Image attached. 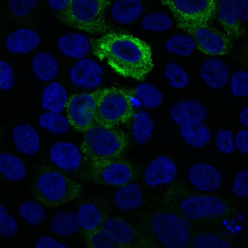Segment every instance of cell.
Here are the masks:
<instances>
[{"label": "cell", "instance_id": "obj_1", "mask_svg": "<svg viewBox=\"0 0 248 248\" xmlns=\"http://www.w3.org/2000/svg\"><path fill=\"white\" fill-rule=\"evenodd\" d=\"M90 41L94 52L123 77L143 81L153 67L150 46L133 36L110 32Z\"/></svg>", "mask_w": 248, "mask_h": 248}, {"label": "cell", "instance_id": "obj_2", "mask_svg": "<svg viewBox=\"0 0 248 248\" xmlns=\"http://www.w3.org/2000/svg\"><path fill=\"white\" fill-rule=\"evenodd\" d=\"M111 3L107 0H72L67 8L60 11L59 19L69 27L91 34L108 33L111 28L104 12Z\"/></svg>", "mask_w": 248, "mask_h": 248}, {"label": "cell", "instance_id": "obj_3", "mask_svg": "<svg viewBox=\"0 0 248 248\" xmlns=\"http://www.w3.org/2000/svg\"><path fill=\"white\" fill-rule=\"evenodd\" d=\"M131 95L116 87L105 88L97 105L95 119L97 123L110 127L126 122L133 116Z\"/></svg>", "mask_w": 248, "mask_h": 248}, {"label": "cell", "instance_id": "obj_4", "mask_svg": "<svg viewBox=\"0 0 248 248\" xmlns=\"http://www.w3.org/2000/svg\"><path fill=\"white\" fill-rule=\"evenodd\" d=\"M174 18L177 27L192 37L196 47L204 52L212 55L222 54L234 46L232 39L208 23Z\"/></svg>", "mask_w": 248, "mask_h": 248}, {"label": "cell", "instance_id": "obj_5", "mask_svg": "<svg viewBox=\"0 0 248 248\" xmlns=\"http://www.w3.org/2000/svg\"><path fill=\"white\" fill-rule=\"evenodd\" d=\"M152 227L159 241L169 248H186L192 242L189 220L173 214L160 213L151 221Z\"/></svg>", "mask_w": 248, "mask_h": 248}, {"label": "cell", "instance_id": "obj_6", "mask_svg": "<svg viewBox=\"0 0 248 248\" xmlns=\"http://www.w3.org/2000/svg\"><path fill=\"white\" fill-rule=\"evenodd\" d=\"M128 141L123 131L97 123L85 130L83 143L94 154L104 156L114 153Z\"/></svg>", "mask_w": 248, "mask_h": 248}, {"label": "cell", "instance_id": "obj_7", "mask_svg": "<svg viewBox=\"0 0 248 248\" xmlns=\"http://www.w3.org/2000/svg\"><path fill=\"white\" fill-rule=\"evenodd\" d=\"M184 217L189 220L212 219L221 217L227 212L226 204L220 199L208 195L190 196L181 203Z\"/></svg>", "mask_w": 248, "mask_h": 248}, {"label": "cell", "instance_id": "obj_8", "mask_svg": "<svg viewBox=\"0 0 248 248\" xmlns=\"http://www.w3.org/2000/svg\"><path fill=\"white\" fill-rule=\"evenodd\" d=\"M102 90L96 97L90 94L84 93L75 96L68 101L66 107L67 117L74 127L86 130L90 126L95 118Z\"/></svg>", "mask_w": 248, "mask_h": 248}, {"label": "cell", "instance_id": "obj_9", "mask_svg": "<svg viewBox=\"0 0 248 248\" xmlns=\"http://www.w3.org/2000/svg\"><path fill=\"white\" fill-rule=\"evenodd\" d=\"M103 71L95 61L84 58L77 60L69 71L70 80L77 87L86 90L93 89L98 86L102 80Z\"/></svg>", "mask_w": 248, "mask_h": 248}, {"label": "cell", "instance_id": "obj_10", "mask_svg": "<svg viewBox=\"0 0 248 248\" xmlns=\"http://www.w3.org/2000/svg\"><path fill=\"white\" fill-rule=\"evenodd\" d=\"M170 114L172 119L181 125L202 122L207 117V108L198 101L193 99H183L171 107Z\"/></svg>", "mask_w": 248, "mask_h": 248}, {"label": "cell", "instance_id": "obj_11", "mask_svg": "<svg viewBox=\"0 0 248 248\" xmlns=\"http://www.w3.org/2000/svg\"><path fill=\"white\" fill-rule=\"evenodd\" d=\"M188 176L191 182L199 191H215L221 184V172L212 165L205 163H198L193 165L189 169Z\"/></svg>", "mask_w": 248, "mask_h": 248}, {"label": "cell", "instance_id": "obj_12", "mask_svg": "<svg viewBox=\"0 0 248 248\" xmlns=\"http://www.w3.org/2000/svg\"><path fill=\"white\" fill-rule=\"evenodd\" d=\"M52 161L61 169L68 172L76 170L81 164L82 155L80 150L70 142L60 141L54 144L50 151Z\"/></svg>", "mask_w": 248, "mask_h": 248}, {"label": "cell", "instance_id": "obj_13", "mask_svg": "<svg viewBox=\"0 0 248 248\" xmlns=\"http://www.w3.org/2000/svg\"><path fill=\"white\" fill-rule=\"evenodd\" d=\"M161 3L169 8L174 17L185 20L201 21L207 14V7L203 0H163Z\"/></svg>", "mask_w": 248, "mask_h": 248}, {"label": "cell", "instance_id": "obj_14", "mask_svg": "<svg viewBox=\"0 0 248 248\" xmlns=\"http://www.w3.org/2000/svg\"><path fill=\"white\" fill-rule=\"evenodd\" d=\"M236 2V0L221 1L218 8L219 20L225 33L233 40L241 38L246 31L238 16Z\"/></svg>", "mask_w": 248, "mask_h": 248}, {"label": "cell", "instance_id": "obj_15", "mask_svg": "<svg viewBox=\"0 0 248 248\" xmlns=\"http://www.w3.org/2000/svg\"><path fill=\"white\" fill-rule=\"evenodd\" d=\"M176 171L175 165L172 161L166 156H161L147 166L144 173V179L148 185L152 186L168 183L174 179Z\"/></svg>", "mask_w": 248, "mask_h": 248}, {"label": "cell", "instance_id": "obj_16", "mask_svg": "<svg viewBox=\"0 0 248 248\" xmlns=\"http://www.w3.org/2000/svg\"><path fill=\"white\" fill-rule=\"evenodd\" d=\"M200 72L207 85L212 89L222 88L228 82L229 68L226 63L221 59L211 57L206 59L201 67Z\"/></svg>", "mask_w": 248, "mask_h": 248}, {"label": "cell", "instance_id": "obj_17", "mask_svg": "<svg viewBox=\"0 0 248 248\" xmlns=\"http://www.w3.org/2000/svg\"><path fill=\"white\" fill-rule=\"evenodd\" d=\"M40 41L38 33L27 28H21L12 32L7 37L5 45L7 49L15 54L28 53L37 47Z\"/></svg>", "mask_w": 248, "mask_h": 248}, {"label": "cell", "instance_id": "obj_18", "mask_svg": "<svg viewBox=\"0 0 248 248\" xmlns=\"http://www.w3.org/2000/svg\"><path fill=\"white\" fill-rule=\"evenodd\" d=\"M37 186L42 195L48 200L53 202L62 199L67 190L65 177L56 171H49L44 173L38 179Z\"/></svg>", "mask_w": 248, "mask_h": 248}, {"label": "cell", "instance_id": "obj_19", "mask_svg": "<svg viewBox=\"0 0 248 248\" xmlns=\"http://www.w3.org/2000/svg\"><path fill=\"white\" fill-rule=\"evenodd\" d=\"M57 45L63 55L77 60L85 57L91 48L87 38L78 33H68L62 36L58 40Z\"/></svg>", "mask_w": 248, "mask_h": 248}, {"label": "cell", "instance_id": "obj_20", "mask_svg": "<svg viewBox=\"0 0 248 248\" xmlns=\"http://www.w3.org/2000/svg\"><path fill=\"white\" fill-rule=\"evenodd\" d=\"M12 139L17 150L21 153L32 155L39 151L38 134L35 129L30 125L23 124L16 126L13 131Z\"/></svg>", "mask_w": 248, "mask_h": 248}, {"label": "cell", "instance_id": "obj_21", "mask_svg": "<svg viewBox=\"0 0 248 248\" xmlns=\"http://www.w3.org/2000/svg\"><path fill=\"white\" fill-rule=\"evenodd\" d=\"M69 101L67 91L59 82H54L49 84L43 91V107L51 111L61 113L66 107Z\"/></svg>", "mask_w": 248, "mask_h": 248}, {"label": "cell", "instance_id": "obj_22", "mask_svg": "<svg viewBox=\"0 0 248 248\" xmlns=\"http://www.w3.org/2000/svg\"><path fill=\"white\" fill-rule=\"evenodd\" d=\"M32 66L33 72L40 79L48 81L54 79L57 75L59 69L58 61L51 54L40 51L34 56Z\"/></svg>", "mask_w": 248, "mask_h": 248}, {"label": "cell", "instance_id": "obj_23", "mask_svg": "<svg viewBox=\"0 0 248 248\" xmlns=\"http://www.w3.org/2000/svg\"><path fill=\"white\" fill-rule=\"evenodd\" d=\"M116 206L124 210H134L141 205L143 195L141 189L137 184H127L119 188L114 195Z\"/></svg>", "mask_w": 248, "mask_h": 248}, {"label": "cell", "instance_id": "obj_24", "mask_svg": "<svg viewBox=\"0 0 248 248\" xmlns=\"http://www.w3.org/2000/svg\"><path fill=\"white\" fill-rule=\"evenodd\" d=\"M143 6L139 0H119L112 7L111 13L116 21L124 24L132 23L142 15Z\"/></svg>", "mask_w": 248, "mask_h": 248}, {"label": "cell", "instance_id": "obj_25", "mask_svg": "<svg viewBox=\"0 0 248 248\" xmlns=\"http://www.w3.org/2000/svg\"><path fill=\"white\" fill-rule=\"evenodd\" d=\"M180 130L186 142L195 148L202 147L208 144L211 139V132L204 123L181 125Z\"/></svg>", "mask_w": 248, "mask_h": 248}, {"label": "cell", "instance_id": "obj_26", "mask_svg": "<svg viewBox=\"0 0 248 248\" xmlns=\"http://www.w3.org/2000/svg\"><path fill=\"white\" fill-rule=\"evenodd\" d=\"M50 226L53 232L60 236L74 234L78 230L80 226L77 214L66 210L57 212L51 220Z\"/></svg>", "mask_w": 248, "mask_h": 248}, {"label": "cell", "instance_id": "obj_27", "mask_svg": "<svg viewBox=\"0 0 248 248\" xmlns=\"http://www.w3.org/2000/svg\"><path fill=\"white\" fill-rule=\"evenodd\" d=\"M154 124L147 112L142 111L135 117L132 130V135L134 141L139 144L149 141L152 137Z\"/></svg>", "mask_w": 248, "mask_h": 248}, {"label": "cell", "instance_id": "obj_28", "mask_svg": "<svg viewBox=\"0 0 248 248\" xmlns=\"http://www.w3.org/2000/svg\"><path fill=\"white\" fill-rule=\"evenodd\" d=\"M0 170L7 179L13 181L22 179L26 175L25 167L23 161L8 153L0 154Z\"/></svg>", "mask_w": 248, "mask_h": 248}, {"label": "cell", "instance_id": "obj_29", "mask_svg": "<svg viewBox=\"0 0 248 248\" xmlns=\"http://www.w3.org/2000/svg\"><path fill=\"white\" fill-rule=\"evenodd\" d=\"M103 227L120 244H128L133 237L134 232L131 225L126 221L119 218L107 219L103 223Z\"/></svg>", "mask_w": 248, "mask_h": 248}, {"label": "cell", "instance_id": "obj_30", "mask_svg": "<svg viewBox=\"0 0 248 248\" xmlns=\"http://www.w3.org/2000/svg\"><path fill=\"white\" fill-rule=\"evenodd\" d=\"M135 94L143 106L150 109L160 106L164 98L163 93L159 89L147 83L138 85L135 90Z\"/></svg>", "mask_w": 248, "mask_h": 248}, {"label": "cell", "instance_id": "obj_31", "mask_svg": "<svg viewBox=\"0 0 248 248\" xmlns=\"http://www.w3.org/2000/svg\"><path fill=\"white\" fill-rule=\"evenodd\" d=\"M102 176L107 183L120 185L126 184L129 181L131 173L129 167L126 164L114 163L108 165L104 168Z\"/></svg>", "mask_w": 248, "mask_h": 248}, {"label": "cell", "instance_id": "obj_32", "mask_svg": "<svg viewBox=\"0 0 248 248\" xmlns=\"http://www.w3.org/2000/svg\"><path fill=\"white\" fill-rule=\"evenodd\" d=\"M39 121L42 127L59 135L67 133L70 129L71 124L67 117L61 113L52 111L42 114Z\"/></svg>", "mask_w": 248, "mask_h": 248}, {"label": "cell", "instance_id": "obj_33", "mask_svg": "<svg viewBox=\"0 0 248 248\" xmlns=\"http://www.w3.org/2000/svg\"><path fill=\"white\" fill-rule=\"evenodd\" d=\"M77 215L80 226L87 230L95 229L102 221L101 212L92 203L84 204L80 206L78 209Z\"/></svg>", "mask_w": 248, "mask_h": 248}, {"label": "cell", "instance_id": "obj_34", "mask_svg": "<svg viewBox=\"0 0 248 248\" xmlns=\"http://www.w3.org/2000/svg\"><path fill=\"white\" fill-rule=\"evenodd\" d=\"M166 49L173 53L183 56L191 54L196 47L194 39L188 35L177 34L171 37L165 45Z\"/></svg>", "mask_w": 248, "mask_h": 248}, {"label": "cell", "instance_id": "obj_35", "mask_svg": "<svg viewBox=\"0 0 248 248\" xmlns=\"http://www.w3.org/2000/svg\"><path fill=\"white\" fill-rule=\"evenodd\" d=\"M18 211L21 217L34 226L42 223L46 217V211L44 206L34 201H27L22 203Z\"/></svg>", "mask_w": 248, "mask_h": 248}, {"label": "cell", "instance_id": "obj_36", "mask_svg": "<svg viewBox=\"0 0 248 248\" xmlns=\"http://www.w3.org/2000/svg\"><path fill=\"white\" fill-rule=\"evenodd\" d=\"M172 22L170 16L165 13L155 12L146 15L143 18L141 25L144 29L149 31H163L171 27Z\"/></svg>", "mask_w": 248, "mask_h": 248}, {"label": "cell", "instance_id": "obj_37", "mask_svg": "<svg viewBox=\"0 0 248 248\" xmlns=\"http://www.w3.org/2000/svg\"><path fill=\"white\" fill-rule=\"evenodd\" d=\"M165 75L170 85L175 88L185 87L189 84V79L187 73L175 62H171L166 65Z\"/></svg>", "mask_w": 248, "mask_h": 248}, {"label": "cell", "instance_id": "obj_38", "mask_svg": "<svg viewBox=\"0 0 248 248\" xmlns=\"http://www.w3.org/2000/svg\"><path fill=\"white\" fill-rule=\"evenodd\" d=\"M194 248H232L228 242L214 233H205L195 236L193 240Z\"/></svg>", "mask_w": 248, "mask_h": 248}, {"label": "cell", "instance_id": "obj_39", "mask_svg": "<svg viewBox=\"0 0 248 248\" xmlns=\"http://www.w3.org/2000/svg\"><path fill=\"white\" fill-rule=\"evenodd\" d=\"M248 72L245 70H237L232 74L230 82V87L234 95L241 97L248 96Z\"/></svg>", "mask_w": 248, "mask_h": 248}, {"label": "cell", "instance_id": "obj_40", "mask_svg": "<svg viewBox=\"0 0 248 248\" xmlns=\"http://www.w3.org/2000/svg\"><path fill=\"white\" fill-rule=\"evenodd\" d=\"M18 226L15 219L8 213L5 207L0 205V234L4 238L11 237L16 234Z\"/></svg>", "mask_w": 248, "mask_h": 248}, {"label": "cell", "instance_id": "obj_41", "mask_svg": "<svg viewBox=\"0 0 248 248\" xmlns=\"http://www.w3.org/2000/svg\"><path fill=\"white\" fill-rule=\"evenodd\" d=\"M39 1L37 0H11L8 5L12 12L19 16H25L33 11L36 8Z\"/></svg>", "mask_w": 248, "mask_h": 248}, {"label": "cell", "instance_id": "obj_42", "mask_svg": "<svg viewBox=\"0 0 248 248\" xmlns=\"http://www.w3.org/2000/svg\"><path fill=\"white\" fill-rule=\"evenodd\" d=\"M92 243L95 248H118L120 244L104 229L99 230L93 235Z\"/></svg>", "mask_w": 248, "mask_h": 248}, {"label": "cell", "instance_id": "obj_43", "mask_svg": "<svg viewBox=\"0 0 248 248\" xmlns=\"http://www.w3.org/2000/svg\"><path fill=\"white\" fill-rule=\"evenodd\" d=\"M248 177L247 170L237 173L233 188V192L237 196L243 197L248 195Z\"/></svg>", "mask_w": 248, "mask_h": 248}, {"label": "cell", "instance_id": "obj_44", "mask_svg": "<svg viewBox=\"0 0 248 248\" xmlns=\"http://www.w3.org/2000/svg\"><path fill=\"white\" fill-rule=\"evenodd\" d=\"M231 131L226 130H222L218 132L216 139L217 146L221 152L228 154L233 152L235 149L231 139Z\"/></svg>", "mask_w": 248, "mask_h": 248}, {"label": "cell", "instance_id": "obj_45", "mask_svg": "<svg viewBox=\"0 0 248 248\" xmlns=\"http://www.w3.org/2000/svg\"><path fill=\"white\" fill-rule=\"evenodd\" d=\"M0 87L3 90L10 88L14 84L15 78L13 71L5 61L0 60Z\"/></svg>", "mask_w": 248, "mask_h": 248}, {"label": "cell", "instance_id": "obj_46", "mask_svg": "<svg viewBox=\"0 0 248 248\" xmlns=\"http://www.w3.org/2000/svg\"><path fill=\"white\" fill-rule=\"evenodd\" d=\"M37 248H66L65 244L57 241L53 238L43 235L40 237L35 245Z\"/></svg>", "mask_w": 248, "mask_h": 248}, {"label": "cell", "instance_id": "obj_47", "mask_svg": "<svg viewBox=\"0 0 248 248\" xmlns=\"http://www.w3.org/2000/svg\"><path fill=\"white\" fill-rule=\"evenodd\" d=\"M248 130L239 131L235 138V143L237 149L243 154H248Z\"/></svg>", "mask_w": 248, "mask_h": 248}, {"label": "cell", "instance_id": "obj_48", "mask_svg": "<svg viewBox=\"0 0 248 248\" xmlns=\"http://www.w3.org/2000/svg\"><path fill=\"white\" fill-rule=\"evenodd\" d=\"M236 6L239 17L242 22L248 20V0H236Z\"/></svg>", "mask_w": 248, "mask_h": 248}, {"label": "cell", "instance_id": "obj_49", "mask_svg": "<svg viewBox=\"0 0 248 248\" xmlns=\"http://www.w3.org/2000/svg\"><path fill=\"white\" fill-rule=\"evenodd\" d=\"M72 1V0H48V1L49 5L52 8L61 11L67 8Z\"/></svg>", "mask_w": 248, "mask_h": 248}, {"label": "cell", "instance_id": "obj_50", "mask_svg": "<svg viewBox=\"0 0 248 248\" xmlns=\"http://www.w3.org/2000/svg\"><path fill=\"white\" fill-rule=\"evenodd\" d=\"M241 122L246 126H248V107H244L241 111L240 115Z\"/></svg>", "mask_w": 248, "mask_h": 248}, {"label": "cell", "instance_id": "obj_51", "mask_svg": "<svg viewBox=\"0 0 248 248\" xmlns=\"http://www.w3.org/2000/svg\"><path fill=\"white\" fill-rule=\"evenodd\" d=\"M242 227L239 225H236L234 227V229L235 231L237 232L241 231L242 230Z\"/></svg>", "mask_w": 248, "mask_h": 248}, {"label": "cell", "instance_id": "obj_52", "mask_svg": "<svg viewBox=\"0 0 248 248\" xmlns=\"http://www.w3.org/2000/svg\"><path fill=\"white\" fill-rule=\"evenodd\" d=\"M238 219L240 221L244 222V216L242 214H239L237 217Z\"/></svg>", "mask_w": 248, "mask_h": 248}, {"label": "cell", "instance_id": "obj_53", "mask_svg": "<svg viewBox=\"0 0 248 248\" xmlns=\"http://www.w3.org/2000/svg\"><path fill=\"white\" fill-rule=\"evenodd\" d=\"M226 228L227 229L229 230H230L232 228V226L231 224H228L226 225Z\"/></svg>", "mask_w": 248, "mask_h": 248}, {"label": "cell", "instance_id": "obj_54", "mask_svg": "<svg viewBox=\"0 0 248 248\" xmlns=\"http://www.w3.org/2000/svg\"><path fill=\"white\" fill-rule=\"evenodd\" d=\"M223 224L225 225H226L228 224V221L226 219L224 220L222 222Z\"/></svg>", "mask_w": 248, "mask_h": 248}, {"label": "cell", "instance_id": "obj_55", "mask_svg": "<svg viewBox=\"0 0 248 248\" xmlns=\"http://www.w3.org/2000/svg\"><path fill=\"white\" fill-rule=\"evenodd\" d=\"M236 221L235 219H233L231 220L230 221V224H234L236 222Z\"/></svg>", "mask_w": 248, "mask_h": 248}, {"label": "cell", "instance_id": "obj_56", "mask_svg": "<svg viewBox=\"0 0 248 248\" xmlns=\"http://www.w3.org/2000/svg\"><path fill=\"white\" fill-rule=\"evenodd\" d=\"M230 231L231 233L232 234H234L236 231L235 229L233 228H232L230 230Z\"/></svg>", "mask_w": 248, "mask_h": 248}]
</instances>
